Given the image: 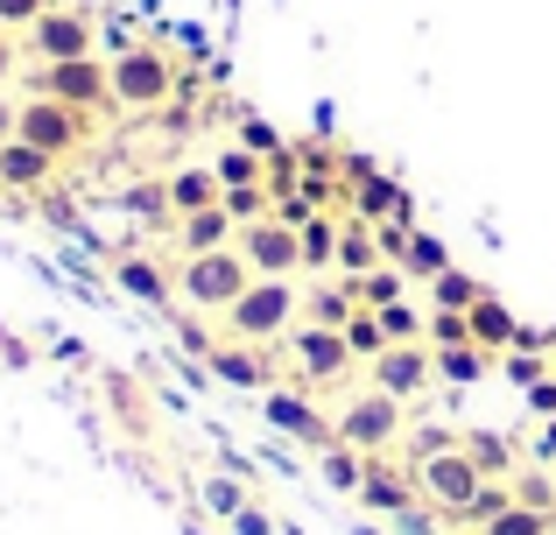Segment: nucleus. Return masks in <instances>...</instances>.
I'll use <instances>...</instances> for the list:
<instances>
[{
  "label": "nucleus",
  "mask_w": 556,
  "mask_h": 535,
  "mask_svg": "<svg viewBox=\"0 0 556 535\" xmlns=\"http://www.w3.org/2000/svg\"><path fill=\"white\" fill-rule=\"evenodd\" d=\"M296 317H303L296 275H254L247 296L232 303V310H218L212 324H218V339H226V345H282L289 331H296Z\"/></svg>",
  "instance_id": "1"
},
{
  "label": "nucleus",
  "mask_w": 556,
  "mask_h": 535,
  "mask_svg": "<svg viewBox=\"0 0 556 535\" xmlns=\"http://www.w3.org/2000/svg\"><path fill=\"white\" fill-rule=\"evenodd\" d=\"M113 64V113H163L169 99H177V78L184 71L169 64V50H155V42H135V50L106 56Z\"/></svg>",
  "instance_id": "2"
},
{
  "label": "nucleus",
  "mask_w": 556,
  "mask_h": 535,
  "mask_svg": "<svg viewBox=\"0 0 556 535\" xmlns=\"http://www.w3.org/2000/svg\"><path fill=\"white\" fill-rule=\"evenodd\" d=\"M247 282H254V268H247L240 240H232V247H212V254H184L177 262V296L190 303V310H204V317L232 310V303L247 296Z\"/></svg>",
  "instance_id": "3"
},
{
  "label": "nucleus",
  "mask_w": 556,
  "mask_h": 535,
  "mask_svg": "<svg viewBox=\"0 0 556 535\" xmlns=\"http://www.w3.org/2000/svg\"><path fill=\"white\" fill-rule=\"evenodd\" d=\"M479 486H486V472L472 466V451H465V444H444V451L416 458V494H422V508L444 514V522H458V514L472 508Z\"/></svg>",
  "instance_id": "4"
},
{
  "label": "nucleus",
  "mask_w": 556,
  "mask_h": 535,
  "mask_svg": "<svg viewBox=\"0 0 556 535\" xmlns=\"http://www.w3.org/2000/svg\"><path fill=\"white\" fill-rule=\"evenodd\" d=\"M14 135L22 141H36L42 155H78L85 141H92V113H78V106H64V99H36L28 92L22 106H14Z\"/></svg>",
  "instance_id": "5"
},
{
  "label": "nucleus",
  "mask_w": 556,
  "mask_h": 535,
  "mask_svg": "<svg viewBox=\"0 0 556 535\" xmlns=\"http://www.w3.org/2000/svg\"><path fill=\"white\" fill-rule=\"evenodd\" d=\"M28 92L36 99H64V106L92 113L113 99V64L106 56H64V64H36L28 71Z\"/></svg>",
  "instance_id": "6"
},
{
  "label": "nucleus",
  "mask_w": 556,
  "mask_h": 535,
  "mask_svg": "<svg viewBox=\"0 0 556 535\" xmlns=\"http://www.w3.org/2000/svg\"><path fill=\"white\" fill-rule=\"evenodd\" d=\"M289 359H296V387H331V381H345V373L359 367L353 359V345H345V331H331V324H303L296 317V331H289Z\"/></svg>",
  "instance_id": "7"
},
{
  "label": "nucleus",
  "mask_w": 556,
  "mask_h": 535,
  "mask_svg": "<svg viewBox=\"0 0 556 535\" xmlns=\"http://www.w3.org/2000/svg\"><path fill=\"white\" fill-rule=\"evenodd\" d=\"M36 64H64V56H99V22L85 8H50L36 14V28H22Z\"/></svg>",
  "instance_id": "8"
},
{
  "label": "nucleus",
  "mask_w": 556,
  "mask_h": 535,
  "mask_svg": "<svg viewBox=\"0 0 556 535\" xmlns=\"http://www.w3.org/2000/svg\"><path fill=\"white\" fill-rule=\"evenodd\" d=\"M394 437H402V402L394 395H380V387H367V395H353L339 409V444H353V451H394Z\"/></svg>",
  "instance_id": "9"
},
{
  "label": "nucleus",
  "mask_w": 556,
  "mask_h": 535,
  "mask_svg": "<svg viewBox=\"0 0 556 535\" xmlns=\"http://www.w3.org/2000/svg\"><path fill=\"white\" fill-rule=\"evenodd\" d=\"M437 381V353L430 345H388L380 359H367V387H380V395H394V402H416L422 387Z\"/></svg>",
  "instance_id": "10"
},
{
  "label": "nucleus",
  "mask_w": 556,
  "mask_h": 535,
  "mask_svg": "<svg viewBox=\"0 0 556 535\" xmlns=\"http://www.w3.org/2000/svg\"><path fill=\"white\" fill-rule=\"evenodd\" d=\"M240 254H247V268H254V275H296L303 268V233L268 212V219L240 226Z\"/></svg>",
  "instance_id": "11"
},
{
  "label": "nucleus",
  "mask_w": 556,
  "mask_h": 535,
  "mask_svg": "<svg viewBox=\"0 0 556 535\" xmlns=\"http://www.w3.org/2000/svg\"><path fill=\"white\" fill-rule=\"evenodd\" d=\"M268 423H275V430H282V437H296V444H311V451H325V444H331V437H339V423H331V416H325V409H311V402H303V395H296V387H289V395H282V387H268Z\"/></svg>",
  "instance_id": "12"
},
{
  "label": "nucleus",
  "mask_w": 556,
  "mask_h": 535,
  "mask_svg": "<svg viewBox=\"0 0 556 535\" xmlns=\"http://www.w3.org/2000/svg\"><path fill=\"white\" fill-rule=\"evenodd\" d=\"M50 177H56V155H42L22 135L0 141V191H50Z\"/></svg>",
  "instance_id": "13"
},
{
  "label": "nucleus",
  "mask_w": 556,
  "mask_h": 535,
  "mask_svg": "<svg viewBox=\"0 0 556 535\" xmlns=\"http://www.w3.org/2000/svg\"><path fill=\"white\" fill-rule=\"evenodd\" d=\"M359 500H367L374 514H408L416 508V472H388L380 458H367V480H359Z\"/></svg>",
  "instance_id": "14"
},
{
  "label": "nucleus",
  "mask_w": 556,
  "mask_h": 535,
  "mask_svg": "<svg viewBox=\"0 0 556 535\" xmlns=\"http://www.w3.org/2000/svg\"><path fill=\"white\" fill-rule=\"evenodd\" d=\"M232 240H240V226H232L226 205H204L190 219H177V254H212V247H232Z\"/></svg>",
  "instance_id": "15"
},
{
  "label": "nucleus",
  "mask_w": 556,
  "mask_h": 535,
  "mask_svg": "<svg viewBox=\"0 0 556 535\" xmlns=\"http://www.w3.org/2000/svg\"><path fill=\"white\" fill-rule=\"evenodd\" d=\"M465 317H472V345H486V353H493V359H501V353H507V345H515V339H521V317H515V310H507V303H501V296H493V289H486V296H479V303H472V310H465Z\"/></svg>",
  "instance_id": "16"
},
{
  "label": "nucleus",
  "mask_w": 556,
  "mask_h": 535,
  "mask_svg": "<svg viewBox=\"0 0 556 535\" xmlns=\"http://www.w3.org/2000/svg\"><path fill=\"white\" fill-rule=\"evenodd\" d=\"M212 373L232 381V387H268L275 381V367L261 359V345H226V339L212 345Z\"/></svg>",
  "instance_id": "17"
},
{
  "label": "nucleus",
  "mask_w": 556,
  "mask_h": 535,
  "mask_svg": "<svg viewBox=\"0 0 556 535\" xmlns=\"http://www.w3.org/2000/svg\"><path fill=\"white\" fill-rule=\"evenodd\" d=\"M169 219H190V212H204V205H218V169H169Z\"/></svg>",
  "instance_id": "18"
},
{
  "label": "nucleus",
  "mask_w": 556,
  "mask_h": 535,
  "mask_svg": "<svg viewBox=\"0 0 556 535\" xmlns=\"http://www.w3.org/2000/svg\"><path fill=\"white\" fill-rule=\"evenodd\" d=\"M353 219H408V191H402V183H394V177H380V169H374V177L367 183H353Z\"/></svg>",
  "instance_id": "19"
},
{
  "label": "nucleus",
  "mask_w": 556,
  "mask_h": 535,
  "mask_svg": "<svg viewBox=\"0 0 556 535\" xmlns=\"http://www.w3.org/2000/svg\"><path fill=\"white\" fill-rule=\"evenodd\" d=\"M113 282H121L127 296H141L149 310H169V275L155 262H141V254H121V262H113Z\"/></svg>",
  "instance_id": "20"
},
{
  "label": "nucleus",
  "mask_w": 556,
  "mask_h": 535,
  "mask_svg": "<svg viewBox=\"0 0 556 535\" xmlns=\"http://www.w3.org/2000/svg\"><path fill=\"white\" fill-rule=\"evenodd\" d=\"M359 310V296L345 289V275L339 282H317V289H303V324H331V331H345V317Z\"/></svg>",
  "instance_id": "21"
},
{
  "label": "nucleus",
  "mask_w": 556,
  "mask_h": 535,
  "mask_svg": "<svg viewBox=\"0 0 556 535\" xmlns=\"http://www.w3.org/2000/svg\"><path fill=\"white\" fill-rule=\"evenodd\" d=\"M380 268V240H374V219H339V275H367Z\"/></svg>",
  "instance_id": "22"
},
{
  "label": "nucleus",
  "mask_w": 556,
  "mask_h": 535,
  "mask_svg": "<svg viewBox=\"0 0 556 535\" xmlns=\"http://www.w3.org/2000/svg\"><path fill=\"white\" fill-rule=\"evenodd\" d=\"M430 353H437V381H451V387H472L479 373L493 367V353L472 345V339H465V345H430Z\"/></svg>",
  "instance_id": "23"
},
{
  "label": "nucleus",
  "mask_w": 556,
  "mask_h": 535,
  "mask_svg": "<svg viewBox=\"0 0 556 535\" xmlns=\"http://www.w3.org/2000/svg\"><path fill=\"white\" fill-rule=\"evenodd\" d=\"M380 331H388V345H430V310H416V303H408V296H394V303H380Z\"/></svg>",
  "instance_id": "24"
},
{
  "label": "nucleus",
  "mask_w": 556,
  "mask_h": 535,
  "mask_svg": "<svg viewBox=\"0 0 556 535\" xmlns=\"http://www.w3.org/2000/svg\"><path fill=\"white\" fill-rule=\"evenodd\" d=\"M296 233H303V268H317V275L339 268V212H317L311 226H296Z\"/></svg>",
  "instance_id": "25"
},
{
  "label": "nucleus",
  "mask_w": 556,
  "mask_h": 535,
  "mask_svg": "<svg viewBox=\"0 0 556 535\" xmlns=\"http://www.w3.org/2000/svg\"><path fill=\"white\" fill-rule=\"evenodd\" d=\"M317 458H325V486H339V494H359V480H367V451H353V444L331 437Z\"/></svg>",
  "instance_id": "26"
},
{
  "label": "nucleus",
  "mask_w": 556,
  "mask_h": 535,
  "mask_svg": "<svg viewBox=\"0 0 556 535\" xmlns=\"http://www.w3.org/2000/svg\"><path fill=\"white\" fill-rule=\"evenodd\" d=\"M345 289L359 296V310H380V303H394V296H402V268H394V262H380V268H367V275H345Z\"/></svg>",
  "instance_id": "27"
},
{
  "label": "nucleus",
  "mask_w": 556,
  "mask_h": 535,
  "mask_svg": "<svg viewBox=\"0 0 556 535\" xmlns=\"http://www.w3.org/2000/svg\"><path fill=\"white\" fill-rule=\"evenodd\" d=\"M212 169H218V191H240V183H268V155H254L247 141H240V149H226Z\"/></svg>",
  "instance_id": "28"
},
{
  "label": "nucleus",
  "mask_w": 556,
  "mask_h": 535,
  "mask_svg": "<svg viewBox=\"0 0 556 535\" xmlns=\"http://www.w3.org/2000/svg\"><path fill=\"white\" fill-rule=\"evenodd\" d=\"M465 451H472V466L486 472V480H515V444L507 437H486V430H472V437H458Z\"/></svg>",
  "instance_id": "29"
},
{
  "label": "nucleus",
  "mask_w": 556,
  "mask_h": 535,
  "mask_svg": "<svg viewBox=\"0 0 556 535\" xmlns=\"http://www.w3.org/2000/svg\"><path fill=\"white\" fill-rule=\"evenodd\" d=\"M451 268V247L437 233H408V254H402V275H422V282H437V275Z\"/></svg>",
  "instance_id": "30"
},
{
  "label": "nucleus",
  "mask_w": 556,
  "mask_h": 535,
  "mask_svg": "<svg viewBox=\"0 0 556 535\" xmlns=\"http://www.w3.org/2000/svg\"><path fill=\"white\" fill-rule=\"evenodd\" d=\"M479 296H486V282H472V275H458V268H444L430 282V310H472Z\"/></svg>",
  "instance_id": "31"
},
{
  "label": "nucleus",
  "mask_w": 556,
  "mask_h": 535,
  "mask_svg": "<svg viewBox=\"0 0 556 535\" xmlns=\"http://www.w3.org/2000/svg\"><path fill=\"white\" fill-rule=\"evenodd\" d=\"M472 535H556V514H543V508H501L486 528H472Z\"/></svg>",
  "instance_id": "32"
},
{
  "label": "nucleus",
  "mask_w": 556,
  "mask_h": 535,
  "mask_svg": "<svg viewBox=\"0 0 556 535\" xmlns=\"http://www.w3.org/2000/svg\"><path fill=\"white\" fill-rule=\"evenodd\" d=\"M345 345H353L359 367H367V359H380V353H388V331H380V317H374V310H353V317H345Z\"/></svg>",
  "instance_id": "33"
},
{
  "label": "nucleus",
  "mask_w": 556,
  "mask_h": 535,
  "mask_svg": "<svg viewBox=\"0 0 556 535\" xmlns=\"http://www.w3.org/2000/svg\"><path fill=\"white\" fill-rule=\"evenodd\" d=\"M218 205L232 212V226H254V219H268V212H275V191H268V183H240V191H226Z\"/></svg>",
  "instance_id": "34"
},
{
  "label": "nucleus",
  "mask_w": 556,
  "mask_h": 535,
  "mask_svg": "<svg viewBox=\"0 0 556 535\" xmlns=\"http://www.w3.org/2000/svg\"><path fill=\"white\" fill-rule=\"evenodd\" d=\"M501 508H515V480H486V486H479V500L458 514V522H465V528H486Z\"/></svg>",
  "instance_id": "35"
},
{
  "label": "nucleus",
  "mask_w": 556,
  "mask_h": 535,
  "mask_svg": "<svg viewBox=\"0 0 556 535\" xmlns=\"http://www.w3.org/2000/svg\"><path fill=\"white\" fill-rule=\"evenodd\" d=\"M515 500H521V508L556 514V480H549V472H515Z\"/></svg>",
  "instance_id": "36"
},
{
  "label": "nucleus",
  "mask_w": 556,
  "mask_h": 535,
  "mask_svg": "<svg viewBox=\"0 0 556 535\" xmlns=\"http://www.w3.org/2000/svg\"><path fill=\"white\" fill-rule=\"evenodd\" d=\"M296 183H303V155H296V141H289L282 155H268V191H275V198H289Z\"/></svg>",
  "instance_id": "37"
},
{
  "label": "nucleus",
  "mask_w": 556,
  "mask_h": 535,
  "mask_svg": "<svg viewBox=\"0 0 556 535\" xmlns=\"http://www.w3.org/2000/svg\"><path fill=\"white\" fill-rule=\"evenodd\" d=\"M204 508L218 514V522H232V514L247 508V494H240V480H204Z\"/></svg>",
  "instance_id": "38"
},
{
  "label": "nucleus",
  "mask_w": 556,
  "mask_h": 535,
  "mask_svg": "<svg viewBox=\"0 0 556 535\" xmlns=\"http://www.w3.org/2000/svg\"><path fill=\"white\" fill-rule=\"evenodd\" d=\"M465 339H472L465 310H430V345H465Z\"/></svg>",
  "instance_id": "39"
},
{
  "label": "nucleus",
  "mask_w": 556,
  "mask_h": 535,
  "mask_svg": "<svg viewBox=\"0 0 556 535\" xmlns=\"http://www.w3.org/2000/svg\"><path fill=\"white\" fill-rule=\"evenodd\" d=\"M56 0H0V28L8 36H22V28H36V14H50Z\"/></svg>",
  "instance_id": "40"
},
{
  "label": "nucleus",
  "mask_w": 556,
  "mask_h": 535,
  "mask_svg": "<svg viewBox=\"0 0 556 535\" xmlns=\"http://www.w3.org/2000/svg\"><path fill=\"white\" fill-rule=\"evenodd\" d=\"M240 141H247V149H254V155H282V149H289V141L275 135L268 120H240Z\"/></svg>",
  "instance_id": "41"
},
{
  "label": "nucleus",
  "mask_w": 556,
  "mask_h": 535,
  "mask_svg": "<svg viewBox=\"0 0 556 535\" xmlns=\"http://www.w3.org/2000/svg\"><path fill=\"white\" fill-rule=\"evenodd\" d=\"M507 373H515L521 387H535V381H543V373H549V359H543V353H529V345H521V353H507Z\"/></svg>",
  "instance_id": "42"
},
{
  "label": "nucleus",
  "mask_w": 556,
  "mask_h": 535,
  "mask_svg": "<svg viewBox=\"0 0 556 535\" xmlns=\"http://www.w3.org/2000/svg\"><path fill=\"white\" fill-rule=\"evenodd\" d=\"M275 219H282V226H311V219H317V205H311L303 191H289V198H275Z\"/></svg>",
  "instance_id": "43"
},
{
  "label": "nucleus",
  "mask_w": 556,
  "mask_h": 535,
  "mask_svg": "<svg viewBox=\"0 0 556 535\" xmlns=\"http://www.w3.org/2000/svg\"><path fill=\"white\" fill-rule=\"evenodd\" d=\"M232 535H275V522L261 508H240V514H232Z\"/></svg>",
  "instance_id": "44"
},
{
  "label": "nucleus",
  "mask_w": 556,
  "mask_h": 535,
  "mask_svg": "<svg viewBox=\"0 0 556 535\" xmlns=\"http://www.w3.org/2000/svg\"><path fill=\"white\" fill-rule=\"evenodd\" d=\"M529 402H535V409H543V416H556V381H549V373H543V381L529 387Z\"/></svg>",
  "instance_id": "45"
},
{
  "label": "nucleus",
  "mask_w": 556,
  "mask_h": 535,
  "mask_svg": "<svg viewBox=\"0 0 556 535\" xmlns=\"http://www.w3.org/2000/svg\"><path fill=\"white\" fill-rule=\"evenodd\" d=\"M8 78H14V36L0 28V85H8Z\"/></svg>",
  "instance_id": "46"
},
{
  "label": "nucleus",
  "mask_w": 556,
  "mask_h": 535,
  "mask_svg": "<svg viewBox=\"0 0 556 535\" xmlns=\"http://www.w3.org/2000/svg\"><path fill=\"white\" fill-rule=\"evenodd\" d=\"M543 458H556V423H549V430H543Z\"/></svg>",
  "instance_id": "47"
}]
</instances>
